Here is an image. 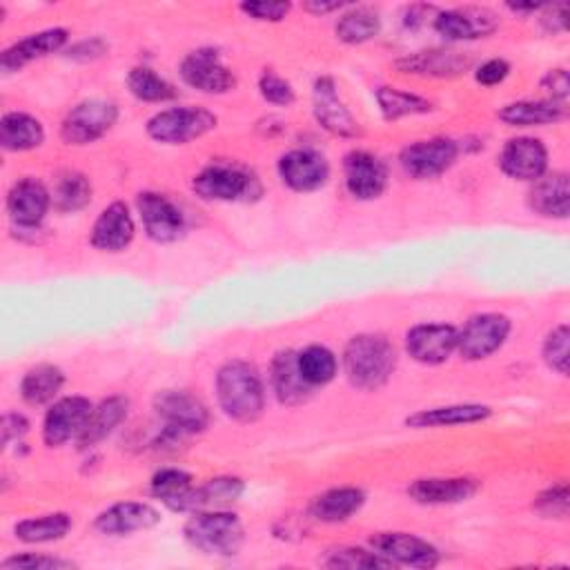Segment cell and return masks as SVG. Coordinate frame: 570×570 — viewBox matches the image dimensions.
Here are the masks:
<instances>
[{
    "label": "cell",
    "instance_id": "cell-1",
    "mask_svg": "<svg viewBox=\"0 0 570 570\" xmlns=\"http://www.w3.org/2000/svg\"><path fill=\"white\" fill-rule=\"evenodd\" d=\"M220 410L240 423L256 421L265 410V385L258 370L240 358L227 361L216 372Z\"/></svg>",
    "mask_w": 570,
    "mask_h": 570
},
{
    "label": "cell",
    "instance_id": "cell-2",
    "mask_svg": "<svg viewBox=\"0 0 570 570\" xmlns=\"http://www.w3.org/2000/svg\"><path fill=\"white\" fill-rule=\"evenodd\" d=\"M396 367V350L381 334H356L343 350V370L358 390L383 387Z\"/></svg>",
    "mask_w": 570,
    "mask_h": 570
},
{
    "label": "cell",
    "instance_id": "cell-3",
    "mask_svg": "<svg viewBox=\"0 0 570 570\" xmlns=\"http://www.w3.org/2000/svg\"><path fill=\"white\" fill-rule=\"evenodd\" d=\"M183 534L194 550L209 557H234L245 541V530L238 514L225 508L191 512Z\"/></svg>",
    "mask_w": 570,
    "mask_h": 570
},
{
    "label": "cell",
    "instance_id": "cell-4",
    "mask_svg": "<svg viewBox=\"0 0 570 570\" xmlns=\"http://www.w3.org/2000/svg\"><path fill=\"white\" fill-rule=\"evenodd\" d=\"M154 410L163 421V434L174 443L187 434L203 432L209 423L205 403L185 390H160L154 396Z\"/></svg>",
    "mask_w": 570,
    "mask_h": 570
},
{
    "label": "cell",
    "instance_id": "cell-5",
    "mask_svg": "<svg viewBox=\"0 0 570 570\" xmlns=\"http://www.w3.org/2000/svg\"><path fill=\"white\" fill-rule=\"evenodd\" d=\"M218 118L205 107H171L147 120V136L163 145L191 142L216 127Z\"/></svg>",
    "mask_w": 570,
    "mask_h": 570
},
{
    "label": "cell",
    "instance_id": "cell-6",
    "mask_svg": "<svg viewBox=\"0 0 570 570\" xmlns=\"http://www.w3.org/2000/svg\"><path fill=\"white\" fill-rule=\"evenodd\" d=\"M118 120V107L111 100L89 98L67 111L60 125V138L67 145H89L102 138Z\"/></svg>",
    "mask_w": 570,
    "mask_h": 570
},
{
    "label": "cell",
    "instance_id": "cell-7",
    "mask_svg": "<svg viewBox=\"0 0 570 570\" xmlns=\"http://www.w3.org/2000/svg\"><path fill=\"white\" fill-rule=\"evenodd\" d=\"M510 330H512V323L505 314H497V312L474 314L459 330L456 350L465 361L488 358L503 347V343L510 336Z\"/></svg>",
    "mask_w": 570,
    "mask_h": 570
},
{
    "label": "cell",
    "instance_id": "cell-8",
    "mask_svg": "<svg viewBox=\"0 0 570 570\" xmlns=\"http://www.w3.org/2000/svg\"><path fill=\"white\" fill-rule=\"evenodd\" d=\"M191 189L203 200H216V203L245 200L256 191V178L240 167L216 163V165H207L194 176Z\"/></svg>",
    "mask_w": 570,
    "mask_h": 570
},
{
    "label": "cell",
    "instance_id": "cell-9",
    "mask_svg": "<svg viewBox=\"0 0 570 570\" xmlns=\"http://www.w3.org/2000/svg\"><path fill=\"white\" fill-rule=\"evenodd\" d=\"M456 156H459V145L452 138L436 136V138L416 140L403 147L399 154V163L407 176L425 180L448 171L454 165Z\"/></svg>",
    "mask_w": 570,
    "mask_h": 570
},
{
    "label": "cell",
    "instance_id": "cell-10",
    "mask_svg": "<svg viewBox=\"0 0 570 570\" xmlns=\"http://www.w3.org/2000/svg\"><path fill=\"white\" fill-rule=\"evenodd\" d=\"M180 78L191 89L203 94H227L236 85L234 71L220 60V53L212 47H200L187 53L180 62Z\"/></svg>",
    "mask_w": 570,
    "mask_h": 570
},
{
    "label": "cell",
    "instance_id": "cell-11",
    "mask_svg": "<svg viewBox=\"0 0 570 570\" xmlns=\"http://www.w3.org/2000/svg\"><path fill=\"white\" fill-rule=\"evenodd\" d=\"M94 403L85 396L71 394L53 401L42 419V441L49 448H58L67 441H76L82 432Z\"/></svg>",
    "mask_w": 570,
    "mask_h": 570
},
{
    "label": "cell",
    "instance_id": "cell-12",
    "mask_svg": "<svg viewBox=\"0 0 570 570\" xmlns=\"http://www.w3.org/2000/svg\"><path fill=\"white\" fill-rule=\"evenodd\" d=\"M136 207L142 229L154 243H174L183 236L185 216L167 196L158 191H140Z\"/></svg>",
    "mask_w": 570,
    "mask_h": 570
},
{
    "label": "cell",
    "instance_id": "cell-13",
    "mask_svg": "<svg viewBox=\"0 0 570 570\" xmlns=\"http://www.w3.org/2000/svg\"><path fill=\"white\" fill-rule=\"evenodd\" d=\"M370 546L392 566L434 568L441 561L439 550L430 541L410 532H376L370 539Z\"/></svg>",
    "mask_w": 570,
    "mask_h": 570
},
{
    "label": "cell",
    "instance_id": "cell-14",
    "mask_svg": "<svg viewBox=\"0 0 570 570\" xmlns=\"http://www.w3.org/2000/svg\"><path fill=\"white\" fill-rule=\"evenodd\" d=\"M312 111L316 122L330 131L332 136L341 138H356L361 134L358 120L352 116V111L343 105V100L336 94V82L330 76H321L314 80L312 89Z\"/></svg>",
    "mask_w": 570,
    "mask_h": 570
},
{
    "label": "cell",
    "instance_id": "cell-15",
    "mask_svg": "<svg viewBox=\"0 0 570 570\" xmlns=\"http://www.w3.org/2000/svg\"><path fill=\"white\" fill-rule=\"evenodd\" d=\"M459 343V330L448 323H421L407 330L405 350L423 365L445 363Z\"/></svg>",
    "mask_w": 570,
    "mask_h": 570
},
{
    "label": "cell",
    "instance_id": "cell-16",
    "mask_svg": "<svg viewBox=\"0 0 570 570\" xmlns=\"http://www.w3.org/2000/svg\"><path fill=\"white\" fill-rule=\"evenodd\" d=\"M499 27V16L485 7H459L439 11L434 18V31L450 40H476L485 38Z\"/></svg>",
    "mask_w": 570,
    "mask_h": 570
},
{
    "label": "cell",
    "instance_id": "cell-17",
    "mask_svg": "<svg viewBox=\"0 0 570 570\" xmlns=\"http://www.w3.org/2000/svg\"><path fill=\"white\" fill-rule=\"evenodd\" d=\"M345 187L356 200H374L387 187V169L383 160L365 149H352L343 158Z\"/></svg>",
    "mask_w": 570,
    "mask_h": 570
},
{
    "label": "cell",
    "instance_id": "cell-18",
    "mask_svg": "<svg viewBox=\"0 0 570 570\" xmlns=\"http://www.w3.org/2000/svg\"><path fill=\"white\" fill-rule=\"evenodd\" d=\"M278 176L283 185L294 191H316L330 178V165L325 156L314 149H289L278 158Z\"/></svg>",
    "mask_w": 570,
    "mask_h": 570
},
{
    "label": "cell",
    "instance_id": "cell-19",
    "mask_svg": "<svg viewBox=\"0 0 570 570\" xmlns=\"http://www.w3.org/2000/svg\"><path fill=\"white\" fill-rule=\"evenodd\" d=\"M499 167L514 180L534 183L548 169V149L532 136L510 138L499 154Z\"/></svg>",
    "mask_w": 570,
    "mask_h": 570
},
{
    "label": "cell",
    "instance_id": "cell-20",
    "mask_svg": "<svg viewBox=\"0 0 570 570\" xmlns=\"http://www.w3.org/2000/svg\"><path fill=\"white\" fill-rule=\"evenodd\" d=\"M51 207V191L36 178H22L7 194V212L20 229H36Z\"/></svg>",
    "mask_w": 570,
    "mask_h": 570
},
{
    "label": "cell",
    "instance_id": "cell-21",
    "mask_svg": "<svg viewBox=\"0 0 570 570\" xmlns=\"http://www.w3.org/2000/svg\"><path fill=\"white\" fill-rule=\"evenodd\" d=\"M136 234L129 207L122 200L109 203L91 225L89 243L98 252H122Z\"/></svg>",
    "mask_w": 570,
    "mask_h": 570
},
{
    "label": "cell",
    "instance_id": "cell-22",
    "mask_svg": "<svg viewBox=\"0 0 570 570\" xmlns=\"http://www.w3.org/2000/svg\"><path fill=\"white\" fill-rule=\"evenodd\" d=\"M156 523H160V512L154 505L142 501H120L102 510L96 517L94 528L109 537H125L131 532L149 530Z\"/></svg>",
    "mask_w": 570,
    "mask_h": 570
},
{
    "label": "cell",
    "instance_id": "cell-23",
    "mask_svg": "<svg viewBox=\"0 0 570 570\" xmlns=\"http://www.w3.org/2000/svg\"><path fill=\"white\" fill-rule=\"evenodd\" d=\"M67 40H69V31L62 27H51V29L31 33L2 51L0 69L2 73H13L33 60H40L45 56L60 51L67 45Z\"/></svg>",
    "mask_w": 570,
    "mask_h": 570
},
{
    "label": "cell",
    "instance_id": "cell-24",
    "mask_svg": "<svg viewBox=\"0 0 570 570\" xmlns=\"http://www.w3.org/2000/svg\"><path fill=\"white\" fill-rule=\"evenodd\" d=\"M479 481L470 476H428L416 479L407 485V494L423 505H445L461 503L474 497Z\"/></svg>",
    "mask_w": 570,
    "mask_h": 570
},
{
    "label": "cell",
    "instance_id": "cell-25",
    "mask_svg": "<svg viewBox=\"0 0 570 570\" xmlns=\"http://www.w3.org/2000/svg\"><path fill=\"white\" fill-rule=\"evenodd\" d=\"M528 205L532 212L546 218H568L570 212V185L566 171H546L539 176L530 191H528Z\"/></svg>",
    "mask_w": 570,
    "mask_h": 570
},
{
    "label": "cell",
    "instance_id": "cell-26",
    "mask_svg": "<svg viewBox=\"0 0 570 570\" xmlns=\"http://www.w3.org/2000/svg\"><path fill=\"white\" fill-rule=\"evenodd\" d=\"M269 381L276 399L283 405H298L309 399L312 390L305 379L298 372L296 352L294 350H281L274 354L269 365Z\"/></svg>",
    "mask_w": 570,
    "mask_h": 570
},
{
    "label": "cell",
    "instance_id": "cell-27",
    "mask_svg": "<svg viewBox=\"0 0 570 570\" xmlns=\"http://www.w3.org/2000/svg\"><path fill=\"white\" fill-rule=\"evenodd\" d=\"M492 414L488 405L481 403H456V405H441V407H425L410 416H405V425L414 430L423 428H452V425H468L485 421Z\"/></svg>",
    "mask_w": 570,
    "mask_h": 570
},
{
    "label": "cell",
    "instance_id": "cell-28",
    "mask_svg": "<svg viewBox=\"0 0 570 570\" xmlns=\"http://www.w3.org/2000/svg\"><path fill=\"white\" fill-rule=\"evenodd\" d=\"M127 410H129V401L118 394L107 396L98 405H94L82 432L76 439L78 448L87 450L100 443L102 439H107L127 419Z\"/></svg>",
    "mask_w": 570,
    "mask_h": 570
},
{
    "label": "cell",
    "instance_id": "cell-29",
    "mask_svg": "<svg viewBox=\"0 0 570 570\" xmlns=\"http://www.w3.org/2000/svg\"><path fill=\"white\" fill-rule=\"evenodd\" d=\"M499 120L510 127H543L566 120L568 107L552 100H517L497 111Z\"/></svg>",
    "mask_w": 570,
    "mask_h": 570
},
{
    "label": "cell",
    "instance_id": "cell-30",
    "mask_svg": "<svg viewBox=\"0 0 570 570\" xmlns=\"http://www.w3.org/2000/svg\"><path fill=\"white\" fill-rule=\"evenodd\" d=\"M365 503V492L354 485L332 488L314 497L309 503V517L323 523H341L356 514Z\"/></svg>",
    "mask_w": 570,
    "mask_h": 570
},
{
    "label": "cell",
    "instance_id": "cell-31",
    "mask_svg": "<svg viewBox=\"0 0 570 570\" xmlns=\"http://www.w3.org/2000/svg\"><path fill=\"white\" fill-rule=\"evenodd\" d=\"M396 67L403 73H421V76H456L463 69L470 67V58L456 53V51H445V49H430V51H416L396 62Z\"/></svg>",
    "mask_w": 570,
    "mask_h": 570
},
{
    "label": "cell",
    "instance_id": "cell-32",
    "mask_svg": "<svg viewBox=\"0 0 570 570\" xmlns=\"http://www.w3.org/2000/svg\"><path fill=\"white\" fill-rule=\"evenodd\" d=\"M45 142V127L24 111H7L0 118V145L7 151H29Z\"/></svg>",
    "mask_w": 570,
    "mask_h": 570
},
{
    "label": "cell",
    "instance_id": "cell-33",
    "mask_svg": "<svg viewBox=\"0 0 570 570\" xmlns=\"http://www.w3.org/2000/svg\"><path fill=\"white\" fill-rule=\"evenodd\" d=\"M245 483L238 476H216L205 481L203 485H194L185 512H196V510H218L227 508L229 503L238 501L243 494Z\"/></svg>",
    "mask_w": 570,
    "mask_h": 570
},
{
    "label": "cell",
    "instance_id": "cell-34",
    "mask_svg": "<svg viewBox=\"0 0 570 570\" xmlns=\"http://www.w3.org/2000/svg\"><path fill=\"white\" fill-rule=\"evenodd\" d=\"M65 383V374L58 365L38 363L24 372L20 381V396L29 405L51 403Z\"/></svg>",
    "mask_w": 570,
    "mask_h": 570
},
{
    "label": "cell",
    "instance_id": "cell-35",
    "mask_svg": "<svg viewBox=\"0 0 570 570\" xmlns=\"http://www.w3.org/2000/svg\"><path fill=\"white\" fill-rule=\"evenodd\" d=\"M194 479L180 468H163L151 476V494L174 512H185Z\"/></svg>",
    "mask_w": 570,
    "mask_h": 570
},
{
    "label": "cell",
    "instance_id": "cell-36",
    "mask_svg": "<svg viewBox=\"0 0 570 570\" xmlns=\"http://www.w3.org/2000/svg\"><path fill=\"white\" fill-rule=\"evenodd\" d=\"M381 31L379 11L372 7H352L347 9L334 27V33L345 45H361L372 40Z\"/></svg>",
    "mask_w": 570,
    "mask_h": 570
},
{
    "label": "cell",
    "instance_id": "cell-37",
    "mask_svg": "<svg viewBox=\"0 0 570 570\" xmlns=\"http://www.w3.org/2000/svg\"><path fill=\"white\" fill-rule=\"evenodd\" d=\"M71 530V517L65 512H51L42 517L22 519L13 525L16 539L24 543H49L62 539Z\"/></svg>",
    "mask_w": 570,
    "mask_h": 570
},
{
    "label": "cell",
    "instance_id": "cell-38",
    "mask_svg": "<svg viewBox=\"0 0 570 570\" xmlns=\"http://www.w3.org/2000/svg\"><path fill=\"white\" fill-rule=\"evenodd\" d=\"M298 372L305 379L309 387H321L330 383L338 372V361L334 352L325 345H307L301 352H296Z\"/></svg>",
    "mask_w": 570,
    "mask_h": 570
},
{
    "label": "cell",
    "instance_id": "cell-39",
    "mask_svg": "<svg viewBox=\"0 0 570 570\" xmlns=\"http://www.w3.org/2000/svg\"><path fill=\"white\" fill-rule=\"evenodd\" d=\"M374 98H376V105H379L381 116L385 120H399V118H405V116H416V114L432 111V102L428 98L403 91V89H396V87H387V85L379 87Z\"/></svg>",
    "mask_w": 570,
    "mask_h": 570
},
{
    "label": "cell",
    "instance_id": "cell-40",
    "mask_svg": "<svg viewBox=\"0 0 570 570\" xmlns=\"http://www.w3.org/2000/svg\"><path fill=\"white\" fill-rule=\"evenodd\" d=\"M91 200V183L80 171H65L51 189V205L60 212H78Z\"/></svg>",
    "mask_w": 570,
    "mask_h": 570
},
{
    "label": "cell",
    "instance_id": "cell-41",
    "mask_svg": "<svg viewBox=\"0 0 570 570\" xmlns=\"http://www.w3.org/2000/svg\"><path fill=\"white\" fill-rule=\"evenodd\" d=\"M127 89L134 98L142 102H165L176 96V89L163 76H158L154 69L145 65L134 67L127 73Z\"/></svg>",
    "mask_w": 570,
    "mask_h": 570
},
{
    "label": "cell",
    "instance_id": "cell-42",
    "mask_svg": "<svg viewBox=\"0 0 570 570\" xmlns=\"http://www.w3.org/2000/svg\"><path fill=\"white\" fill-rule=\"evenodd\" d=\"M327 568H345V570H374V568H394L385 557H381L376 550H363L354 546H341L325 552L321 559Z\"/></svg>",
    "mask_w": 570,
    "mask_h": 570
},
{
    "label": "cell",
    "instance_id": "cell-43",
    "mask_svg": "<svg viewBox=\"0 0 570 570\" xmlns=\"http://www.w3.org/2000/svg\"><path fill=\"white\" fill-rule=\"evenodd\" d=\"M568 341H570V330L566 323L552 327L546 338H543V347H541V356L546 361V365L566 376L568 374V361H570V352H568Z\"/></svg>",
    "mask_w": 570,
    "mask_h": 570
},
{
    "label": "cell",
    "instance_id": "cell-44",
    "mask_svg": "<svg viewBox=\"0 0 570 570\" xmlns=\"http://www.w3.org/2000/svg\"><path fill=\"white\" fill-rule=\"evenodd\" d=\"M0 568L2 570H67V568H76V563L60 557L24 552V554H11L2 559Z\"/></svg>",
    "mask_w": 570,
    "mask_h": 570
},
{
    "label": "cell",
    "instance_id": "cell-45",
    "mask_svg": "<svg viewBox=\"0 0 570 570\" xmlns=\"http://www.w3.org/2000/svg\"><path fill=\"white\" fill-rule=\"evenodd\" d=\"M568 505H570V492L563 481L546 488L534 499V510L546 519H563L568 514Z\"/></svg>",
    "mask_w": 570,
    "mask_h": 570
},
{
    "label": "cell",
    "instance_id": "cell-46",
    "mask_svg": "<svg viewBox=\"0 0 570 570\" xmlns=\"http://www.w3.org/2000/svg\"><path fill=\"white\" fill-rule=\"evenodd\" d=\"M258 91L267 102L278 105V107H289L296 100V94H294L292 85L274 71H263L261 73Z\"/></svg>",
    "mask_w": 570,
    "mask_h": 570
},
{
    "label": "cell",
    "instance_id": "cell-47",
    "mask_svg": "<svg viewBox=\"0 0 570 570\" xmlns=\"http://www.w3.org/2000/svg\"><path fill=\"white\" fill-rule=\"evenodd\" d=\"M238 9H240L245 16L254 18V20H261V22H281V20L289 13L292 4H289V2L249 0V2H240Z\"/></svg>",
    "mask_w": 570,
    "mask_h": 570
},
{
    "label": "cell",
    "instance_id": "cell-48",
    "mask_svg": "<svg viewBox=\"0 0 570 570\" xmlns=\"http://www.w3.org/2000/svg\"><path fill=\"white\" fill-rule=\"evenodd\" d=\"M541 89L548 94V100L566 105L568 102V94H570V80H568V71L566 69H550L543 78H541Z\"/></svg>",
    "mask_w": 570,
    "mask_h": 570
},
{
    "label": "cell",
    "instance_id": "cell-49",
    "mask_svg": "<svg viewBox=\"0 0 570 570\" xmlns=\"http://www.w3.org/2000/svg\"><path fill=\"white\" fill-rule=\"evenodd\" d=\"M510 73V65L503 58H490L485 62H481L474 71V80L483 87H494L499 82H503Z\"/></svg>",
    "mask_w": 570,
    "mask_h": 570
},
{
    "label": "cell",
    "instance_id": "cell-50",
    "mask_svg": "<svg viewBox=\"0 0 570 570\" xmlns=\"http://www.w3.org/2000/svg\"><path fill=\"white\" fill-rule=\"evenodd\" d=\"M2 445L9 448L11 441H20L29 432V421L20 412H7L2 416Z\"/></svg>",
    "mask_w": 570,
    "mask_h": 570
},
{
    "label": "cell",
    "instance_id": "cell-51",
    "mask_svg": "<svg viewBox=\"0 0 570 570\" xmlns=\"http://www.w3.org/2000/svg\"><path fill=\"white\" fill-rule=\"evenodd\" d=\"M566 18H568V4L566 2H554L543 7L541 24L548 33H559L566 29Z\"/></svg>",
    "mask_w": 570,
    "mask_h": 570
},
{
    "label": "cell",
    "instance_id": "cell-52",
    "mask_svg": "<svg viewBox=\"0 0 570 570\" xmlns=\"http://www.w3.org/2000/svg\"><path fill=\"white\" fill-rule=\"evenodd\" d=\"M105 51H107V42L100 38H91V40H80L71 45L67 49V56L73 60H94V58H100Z\"/></svg>",
    "mask_w": 570,
    "mask_h": 570
},
{
    "label": "cell",
    "instance_id": "cell-53",
    "mask_svg": "<svg viewBox=\"0 0 570 570\" xmlns=\"http://www.w3.org/2000/svg\"><path fill=\"white\" fill-rule=\"evenodd\" d=\"M303 9L305 11H309V13H330V11H338V9H343V2H305L303 4Z\"/></svg>",
    "mask_w": 570,
    "mask_h": 570
},
{
    "label": "cell",
    "instance_id": "cell-54",
    "mask_svg": "<svg viewBox=\"0 0 570 570\" xmlns=\"http://www.w3.org/2000/svg\"><path fill=\"white\" fill-rule=\"evenodd\" d=\"M508 9L514 13H530V11H537L539 4H508Z\"/></svg>",
    "mask_w": 570,
    "mask_h": 570
}]
</instances>
